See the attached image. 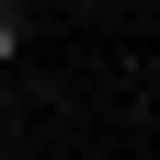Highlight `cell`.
I'll use <instances>...</instances> for the list:
<instances>
[{"instance_id":"1","label":"cell","mask_w":160,"mask_h":160,"mask_svg":"<svg viewBox=\"0 0 160 160\" xmlns=\"http://www.w3.org/2000/svg\"><path fill=\"white\" fill-rule=\"evenodd\" d=\"M12 46H23V12H12V0H0V69H12Z\"/></svg>"}]
</instances>
